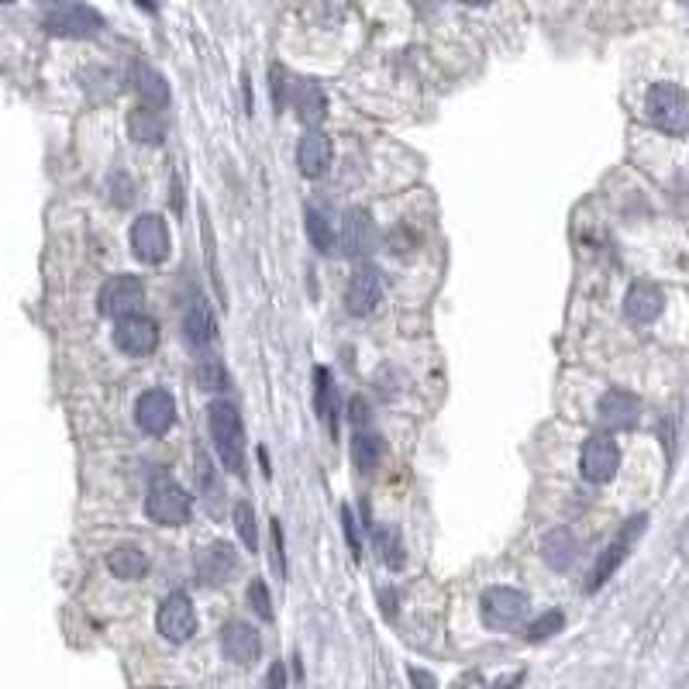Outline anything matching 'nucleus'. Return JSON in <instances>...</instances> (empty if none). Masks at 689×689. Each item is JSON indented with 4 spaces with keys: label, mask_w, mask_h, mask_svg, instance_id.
Here are the masks:
<instances>
[{
    "label": "nucleus",
    "mask_w": 689,
    "mask_h": 689,
    "mask_svg": "<svg viewBox=\"0 0 689 689\" xmlns=\"http://www.w3.org/2000/svg\"><path fill=\"white\" fill-rule=\"evenodd\" d=\"M207 424H211V438H214V452H218L221 466L235 476H245V428H242V417L231 404L224 400H214L211 410H207Z\"/></svg>",
    "instance_id": "nucleus-1"
},
{
    "label": "nucleus",
    "mask_w": 689,
    "mask_h": 689,
    "mask_svg": "<svg viewBox=\"0 0 689 689\" xmlns=\"http://www.w3.org/2000/svg\"><path fill=\"white\" fill-rule=\"evenodd\" d=\"M645 114L655 128H662L665 135H686V114H689V100L686 90L679 83H655L645 97Z\"/></svg>",
    "instance_id": "nucleus-2"
},
{
    "label": "nucleus",
    "mask_w": 689,
    "mask_h": 689,
    "mask_svg": "<svg viewBox=\"0 0 689 689\" xmlns=\"http://www.w3.org/2000/svg\"><path fill=\"white\" fill-rule=\"evenodd\" d=\"M531 600L528 593L514 590V586H490L479 600V614H483V624L493 627V631H510L528 617Z\"/></svg>",
    "instance_id": "nucleus-3"
},
{
    "label": "nucleus",
    "mask_w": 689,
    "mask_h": 689,
    "mask_svg": "<svg viewBox=\"0 0 689 689\" xmlns=\"http://www.w3.org/2000/svg\"><path fill=\"white\" fill-rule=\"evenodd\" d=\"M190 510H193V500L180 483H173V479H156V483L149 486L145 514L156 524H162V528H180V524H187Z\"/></svg>",
    "instance_id": "nucleus-4"
},
{
    "label": "nucleus",
    "mask_w": 689,
    "mask_h": 689,
    "mask_svg": "<svg viewBox=\"0 0 689 689\" xmlns=\"http://www.w3.org/2000/svg\"><path fill=\"white\" fill-rule=\"evenodd\" d=\"M145 304V283L138 280V276H111L104 286H100L97 293V307L104 317H118V321H125V317H135L142 311Z\"/></svg>",
    "instance_id": "nucleus-5"
},
{
    "label": "nucleus",
    "mask_w": 689,
    "mask_h": 689,
    "mask_svg": "<svg viewBox=\"0 0 689 689\" xmlns=\"http://www.w3.org/2000/svg\"><path fill=\"white\" fill-rule=\"evenodd\" d=\"M645 524H648V517L638 514V517H631V521H627L624 528L614 534V538H610V545L600 552V559H596L593 572H590V593L600 590V586L607 583V579L614 576L617 569H621V562L627 559V555H631L634 541L645 534Z\"/></svg>",
    "instance_id": "nucleus-6"
},
{
    "label": "nucleus",
    "mask_w": 689,
    "mask_h": 689,
    "mask_svg": "<svg viewBox=\"0 0 689 689\" xmlns=\"http://www.w3.org/2000/svg\"><path fill=\"white\" fill-rule=\"evenodd\" d=\"M621 469V448L610 435H593L583 445V455H579V472H583L586 483L603 486L617 476Z\"/></svg>",
    "instance_id": "nucleus-7"
},
{
    "label": "nucleus",
    "mask_w": 689,
    "mask_h": 689,
    "mask_svg": "<svg viewBox=\"0 0 689 689\" xmlns=\"http://www.w3.org/2000/svg\"><path fill=\"white\" fill-rule=\"evenodd\" d=\"M45 28L59 38H90L104 28L100 14L94 7H83V4H56L45 11Z\"/></svg>",
    "instance_id": "nucleus-8"
},
{
    "label": "nucleus",
    "mask_w": 689,
    "mask_h": 689,
    "mask_svg": "<svg viewBox=\"0 0 689 689\" xmlns=\"http://www.w3.org/2000/svg\"><path fill=\"white\" fill-rule=\"evenodd\" d=\"M156 627H159L162 638L173 641V645L190 641L193 631H197V610H193L190 596L187 593H169L166 600H162L159 614H156Z\"/></svg>",
    "instance_id": "nucleus-9"
},
{
    "label": "nucleus",
    "mask_w": 689,
    "mask_h": 689,
    "mask_svg": "<svg viewBox=\"0 0 689 689\" xmlns=\"http://www.w3.org/2000/svg\"><path fill=\"white\" fill-rule=\"evenodd\" d=\"M131 252L142 262H149V266H159L169 255L166 218H159V214H142V218L131 224Z\"/></svg>",
    "instance_id": "nucleus-10"
},
{
    "label": "nucleus",
    "mask_w": 689,
    "mask_h": 689,
    "mask_svg": "<svg viewBox=\"0 0 689 689\" xmlns=\"http://www.w3.org/2000/svg\"><path fill=\"white\" fill-rule=\"evenodd\" d=\"M135 421L149 435H166L176 421V400L169 397V390H145L135 400Z\"/></svg>",
    "instance_id": "nucleus-11"
},
{
    "label": "nucleus",
    "mask_w": 689,
    "mask_h": 689,
    "mask_svg": "<svg viewBox=\"0 0 689 689\" xmlns=\"http://www.w3.org/2000/svg\"><path fill=\"white\" fill-rule=\"evenodd\" d=\"M114 345L125 355H135V359L138 355H152L159 345V324L145 314L125 317V321H118V328H114Z\"/></svg>",
    "instance_id": "nucleus-12"
},
{
    "label": "nucleus",
    "mask_w": 689,
    "mask_h": 689,
    "mask_svg": "<svg viewBox=\"0 0 689 689\" xmlns=\"http://www.w3.org/2000/svg\"><path fill=\"white\" fill-rule=\"evenodd\" d=\"M383 300V276L373 266H362L352 273V280L345 286V307L348 314L366 317L376 311V304Z\"/></svg>",
    "instance_id": "nucleus-13"
},
{
    "label": "nucleus",
    "mask_w": 689,
    "mask_h": 689,
    "mask_svg": "<svg viewBox=\"0 0 689 689\" xmlns=\"http://www.w3.org/2000/svg\"><path fill=\"white\" fill-rule=\"evenodd\" d=\"M338 245H342L345 255L359 259L376 245V224L373 214L362 211V207H352V211L342 214V228H338Z\"/></svg>",
    "instance_id": "nucleus-14"
},
{
    "label": "nucleus",
    "mask_w": 689,
    "mask_h": 689,
    "mask_svg": "<svg viewBox=\"0 0 689 689\" xmlns=\"http://www.w3.org/2000/svg\"><path fill=\"white\" fill-rule=\"evenodd\" d=\"M596 414H600V421L607 424L610 431H627L638 424L641 417V400L634 397L631 390H607L600 397V404H596Z\"/></svg>",
    "instance_id": "nucleus-15"
},
{
    "label": "nucleus",
    "mask_w": 689,
    "mask_h": 689,
    "mask_svg": "<svg viewBox=\"0 0 689 689\" xmlns=\"http://www.w3.org/2000/svg\"><path fill=\"white\" fill-rule=\"evenodd\" d=\"M238 572V552L228 541H214L211 548L197 555V579L204 586H221Z\"/></svg>",
    "instance_id": "nucleus-16"
},
{
    "label": "nucleus",
    "mask_w": 689,
    "mask_h": 689,
    "mask_svg": "<svg viewBox=\"0 0 689 689\" xmlns=\"http://www.w3.org/2000/svg\"><path fill=\"white\" fill-rule=\"evenodd\" d=\"M221 652L238 665H252L262 652L255 627L245 621H228L221 627Z\"/></svg>",
    "instance_id": "nucleus-17"
},
{
    "label": "nucleus",
    "mask_w": 689,
    "mask_h": 689,
    "mask_svg": "<svg viewBox=\"0 0 689 689\" xmlns=\"http://www.w3.org/2000/svg\"><path fill=\"white\" fill-rule=\"evenodd\" d=\"M297 166L307 180H317V176L328 173L331 166V138L324 131H307L297 145Z\"/></svg>",
    "instance_id": "nucleus-18"
},
{
    "label": "nucleus",
    "mask_w": 689,
    "mask_h": 689,
    "mask_svg": "<svg viewBox=\"0 0 689 689\" xmlns=\"http://www.w3.org/2000/svg\"><path fill=\"white\" fill-rule=\"evenodd\" d=\"M665 307L662 290L652 283H634L624 297V314L631 317L634 324H652Z\"/></svg>",
    "instance_id": "nucleus-19"
},
{
    "label": "nucleus",
    "mask_w": 689,
    "mask_h": 689,
    "mask_svg": "<svg viewBox=\"0 0 689 689\" xmlns=\"http://www.w3.org/2000/svg\"><path fill=\"white\" fill-rule=\"evenodd\" d=\"M183 338H187L190 348H207L218 342V321H214L211 307L207 304H193L187 317H183Z\"/></svg>",
    "instance_id": "nucleus-20"
},
{
    "label": "nucleus",
    "mask_w": 689,
    "mask_h": 689,
    "mask_svg": "<svg viewBox=\"0 0 689 689\" xmlns=\"http://www.w3.org/2000/svg\"><path fill=\"white\" fill-rule=\"evenodd\" d=\"M576 555H579V541L569 528H555L552 534H545V541H541V559L559 572L569 569V565L576 562Z\"/></svg>",
    "instance_id": "nucleus-21"
},
{
    "label": "nucleus",
    "mask_w": 689,
    "mask_h": 689,
    "mask_svg": "<svg viewBox=\"0 0 689 689\" xmlns=\"http://www.w3.org/2000/svg\"><path fill=\"white\" fill-rule=\"evenodd\" d=\"M131 73H135V90H138V97H142V107L159 111V107L169 104V83L162 80L149 63H135Z\"/></svg>",
    "instance_id": "nucleus-22"
},
{
    "label": "nucleus",
    "mask_w": 689,
    "mask_h": 689,
    "mask_svg": "<svg viewBox=\"0 0 689 689\" xmlns=\"http://www.w3.org/2000/svg\"><path fill=\"white\" fill-rule=\"evenodd\" d=\"M107 569L118 579H125V583H135V579H142L149 572V555L138 545H118L107 555Z\"/></svg>",
    "instance_id": "nucleus-23"
},
{
    "label": "nucleus",
    "mask_w": 689,
    "mask_h": 689,
    "mask_svg": "<svg viewBox=\"0 0 689 689\" xmlns=\"http://www.w3.org/2000/svg\"><path fill=\"white\" fill-rule=\"evenodd\" d=\"M293 111L300 114L304 125H317V121L328 114V100H324L321 87L311 80H300L297 87H293Z\"/></svg>",
    "instance_id": "nucleus-24"
},
{
    "label": "nucleus",
    "mask_w": 689,
    "mask_h": 689,
    "mask_svg": "<svg viewBox=\"0 0 689 689\" xmlns=\"http://www.w3.org/2000/svg\"><path fill=\"white\" fill-rule=\"evenodd\" d=\"M128 131H131V138H135V142H145V145H159L162 138H166L162 114L149 111V107H135V111L128 114Z\"/></svg>",
    "instance_id": "nucleus-25"
},
{
    "label": "nucleus",
    "mask_w": 689,
    "mask_h": 689,
    "mask_svg": "<svg viewBox=\"0 0 689 689\" xmlns=\"http://www.w3.org/2000/svg\"><path fill=\"white\" fill-rule=\"evenodd\" d=\"M352 459L362 472H376L379 459H383V438L369 435V431H359L352 441Z\"/></svg>",
    "instance_id": "nucleus-26"
},
{
    "label": "nucleus",
    "mask_w": 689,
    "mask_h": 689,
    "mask_svg": "<svg viewBox=\"0 0 689 689\" xmlns=\"http://www.w3.org/2000/svg\"><path fill=\"white\" fill-rule=\"evenodd\" d=\"M317 379V390H314V407H317V417L321 421H328V428H331V435H335V386H331V376H328V369H317L314 373Z\"/></svg>",
    "instance_id": "nucleus-27"
},
{
    "label": "nucleus",
    "mask_w": 689,
    "mask_h": 689,
    "mask_svg": "<svg viewBox=\"0 0 689 689\" xmlns=\"http://www.w3.org/2000/svg\"><path fill=\"white\" fill-rule=\"evenodd\" d=\"M197 383L204 386V390L218 393V390H228V369H224V362L218 355H200L197 359Z\"/></svg>",
    "instance_id": "nucleus-28"
},
{
    "label": "nucleus",
    "mask_w": 689,
    "mask_h": 689,
    "mask_svg": "<svg viewBox=\"0 0 689 689\" xmlns=\"http://www.w3.org/2000/svg\"><path fill=\"white\" fill-rule=\"evenodd\" d=\"M376 548H379V559L390 565V569H400V565H404V541H400L397 528H390V524H379V528H376Z\"/></svg>",
    "instance_id": "nucleus-29"
},
{
    "label": "nucleus",
    "mask_w": 689,
    "mask_h": 689,
    "mask_svg": "<svg viewBox=\"0 0 689 689\" xmlns=\"http://www.w3.org/2000/svg\"><path fill=\"white\" fill-rule=\"evenodd\" d=\"M307 235H311V242H314V249L317 252H331V245H335V235H331V224L324 221V214L321 211H307Z\"/></svg>",
    "instance_id": "nucleus-30"
},
{
    "label": "nucleus",
    "mask_w": 689,
    "mask_h": 689,
    "mask_svg": "<svg viewBox=\"0 0 689 689\" xmlns=\"http://www.w3.org/2000/svg\"><path fill=\"white\" fill-rule=\"evenodd\" d=\"M562 624H565V617L559 614V610H548V614H541L538 621H531L528 627H524L521 638H524V641H545L548 634L562 631Z\"/></svg>",
    "instance_id": "nucleus-31"
},
{
    "label": "nucleus",
    "mask_w": 689,
    "mask_h": 689,
    "mask_svg": "<svg viewBox=\"0 0 689 689\" xmlns=\"http://www.w3.org/2000/svg\"><path fill=\"white\" fill-rule=\"evenodd\" d=\"M235 528H238L242 545L255 552V545H259V531H255V510L249 507V503H238L235 507Z\"/></svg>",
    "instance_id": "nucleus-32"
},
{
    "label": "nucleus",
    "mask_w": 689,
    "mask_h": 689,
    "mask_svg": "<svg viewBox=\"0 0 689 689\" xmlns=\"http://www.w3.org/2000/svg\"><path fill=\"white\" fill-rule=\"evenodd\" d=\"M245 596H249V607L262 617V621H273V600H269V590H266V583H262V579H252L249 593H245Z\"/></svg>",
    "instance_id": "nucleus-33"
},
{
    "label": "nucleus",
    "mask_w": 689,
    "mask_h": 689,
    "mask_svg": "<svg viewBox=\"0 0 689 689\" xmlns=\"http://www.w3.org/2000/svg\"><path fill=\"white\" fill-rule=\"evenodd\" d=\"M342 521H345V534H348V545H352L355 555H362V545H359V531H355V521H352V510H342Z\"/></svg>",
    "instance_id": "nucleus-34"
},
{
    "label": "nucleus",
    "mask_w": 689,
    "mask_h": 689,
    "mask_svg": "<svg viewBox=\"0 0 689 689\" xmlns=\"http://www.w3.org/2000/svg\"><path fill=\"white\" fill-rule=\"evenodd\" d=\"M266 689H286V672H283V665L276 662L273 669H269V676H266Z\"/></svg>",
    "instance_id": "nucleus-35"
},
{
    "label": "nucleus",
    "mask_w": 689,
    "mask_h": 689,
    "mask_svg": "<svg viewBox=\"0 0 689 689\" xmlns=\"http://www.w3.org/2000/svg\"><path fill=\"white\" fill-rule=\"evenodd\" d=\"M348 410H352V421H355V424H362V421L369 417V404H366L362 397H355L352 404H348Z\"/></svg>",
    "instance_id": "nucleus-36"
},
{
    "label": "nucleus",
    "mask_w": 689,
    "mask_h": 689,
    "mask_svg": "<svg viewBox=\"0 0 689 689\" xmlns=\"http://www.w3.org/2000/svg\"><path fill=\"white\" fill-rule=\"evenodd\" d=\"M410 683L421 686V689H435V679H431L428 672H421V669H410Z\"/></svg>",
    "instance_id": "nucleus-37"
}]
</instances>
